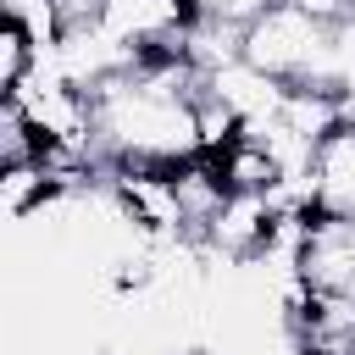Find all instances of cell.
I'll return each mask as SVG.
<instances>
[{
  "label": "cell",
  "instance_id": "cell-1",
  "mask_svg": "<svg viewBox=\"0 0 355 355\" xmlns=\"http://www.w3.org/2000/svg\"><path fill=\"white\" fill-rule=\"evenodd\" d=\"M322 55H327V28L300 6H266L261 17L244 22V61L277 83L322 89Z\"/></svg>",
  "mask_w": 355,
  "mask_h": 355
},
{
  "label": "cell",
  "instance_id": "cell-2",
  "mask_svg": "<svg viewBox=\"0 0 355 355\" xmlns=\"http://www.w3.org/2000/svg\"><path fill=\"white\" fill-rule=\"evenodd\" d=\"M194 17H200L194 0H105L100 6V28L111 39H122L139 61L183 55Z\"/></svg>",
  "mask_w": 355,
  "mask_h": 355
},
{
  "label": "cell",
  "instance_id": "cell-3",
  "mask_svg": "<svg viewBox=\"0 0 355 355\" xmlns=\"http://www.w3.org/2000/svg\"><path fill=\"white\" fill-rule=\"evenodd\" d=\"M294 272L311 283V294L355 300V222L349 216H311Z\"/></svg>",
  "mask_w": 355,
  "mask_h": 355
},
{
  "label": "cell",
  "instance_id": "cell-4",
  "mask_svg": "<svg viewBox=\"0 0 355 355\" xmlns=\"http://www.w3.org/2000/svg\"><path fill=\"white\" fill-rule=\"evenodd\" d=\"M311 183H316V216H349L355 222V128H333L316 144Z\"/></svg>",
  "mask_w": 355,
  "mask_h": 355
},
{
  "label": "cell",
  "instance_id": "cell-5",
  "mask_svg": "<svg viewBox=\"0 0 355 355\" xmlns=\"http://www.w3.org/2000/svg\"><path fill=\"white\" fill-rule=\"evenodd\" d=\"M205 89H211V94H216L227 111H239V122L277 116V105H283V94H288V83H277V78L255 72L250 61H233V67L211 72V78H205Z\"/></svg>",
  "mask_w": 355,
  "mask_h": 355
},
{
  "label": "cell",
  "instance_id": "cell-6",
  "mask_svg": "<svg viewBox=\"0 0 355 355\" xmlns=\"http://www.w3.org/2000/svg\"><path fill=\"white\" fill-rule=\"evenodd\" d=\"M216 172H222L227 194H272V189L283 183L277 161H272V155H266L255 139H239L227 155H216Z\"/></svg>",
  "mask_w": 355,
  "mask_h": 355
},
{
  "label": "cell",
  "instance_id": "cell-7",
  "mask_svg": "<svg viewBox=\"0 0 355 355\" xmlns=\"http://www.w3.org/2000/svg\"><path fill=\"white\" fill-rule=\"evenodd\" d=\"M194 133H200V155L216 161V155H227V150L244 139V122H239V111H227L211 89H200V94H194Z\"/></svg>",
  "mask_w": 355,
  "mask_h": 355
},
{
  "label": "cell",
  "instance_id": "cell-8",
  "mask_svg": "<svg viewBox=\"0 0 355 355\" xmlns=\"http://www.w3.org/2000/svg\"><path fill=\"white\" fill-rule=\"evenodd\" d=\"M44 155V139L33 133V122L22 116L17 100H0V166H28Z\"/></svg>",
  "mask_w": 355,
  "mask_h": 355
},
{
  "label": "cell",
  "instance_id": "cell-9",
  "mask_svg": "<svg viewBox=\"0 0 355 355\" xmlns=\"http://www.w3.org/2000/svg\"><path fill=\"white\" fill-rule=\"evenodd\" d=\"M288 6H300L305 17H316L322 28H333V22H344V17H355V0H288Z\"/></svg>",
  "mask_w": 355,
  "mask_h": 355
}]
</instances>
